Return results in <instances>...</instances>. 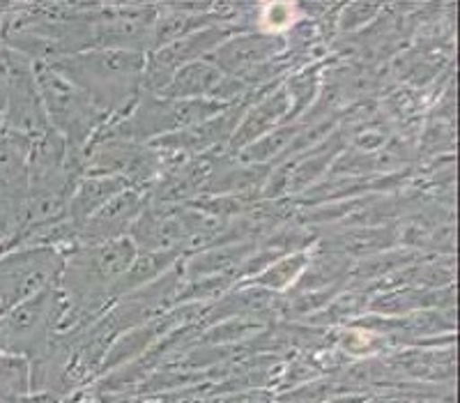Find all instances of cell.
Listing matches in <instances>:
<instances>
[{
    "mask_svg": "<svg viewBox=\"0 0 460 403\" xmlns=\"http://www.w3.org/2000/svg\"><path fill=\"white\" fill-rule=\"evenodd\" d=\"M398 242L396 228H385V226H357V228L336 233L334 237H323L320 240V252L336 254L348 261L352 258L376 256L380 252H389Z\"/></svg>",
    "mask_w": 460,
    "mask_h": 403,
    "instance_id": "cell-11",
    "label": "cell"
},
{
    "mask_svg": "<svg viewBox=\"0 0 460 403\" xmlns=\"http://www.w3.org/2000/svg\"><path fill=\"white\" fill-rule=\"evenodd\" d=\"M380 12V5H371V3H352L343 10L341 14V31H355V28H361L364 23H368L373 16Z\"/></svg>",
    "mask_w": 460,
    "mask_h": 403,
    "instance_id": "cell-17",
    "label": "cell"
},
{
    "mask_svg": "<svg viewBox=\"0 0 460 403\" xmlns=\"http://www.w3.org/2000/svg\"><path fill=\"white\" fill-rule=\"evenodd\" d=\"M226 81V74L217 67L212 60H196V63L184 65L175 72L166 88L159 93V97L168 100H209L217 102L221 85ZM219 104V102H217Z\"/></svg>",
    "mask_w": 460,
    "mask_h": 403,
    "instance_id": "cell-12",
    "label": "cell"
},
{
    "mask_svg": "<svg viewBox=\"0 0 460 403\" xmlns=\"http://www.w3.org/2000/svg\"><path fill=\"white\" fill-rule=\"evenodd\" d=\"M157 16L159 5H94L90 14V49H120L147 56Z\"/></svg>",
    "mask_w": 460,
    "mask_h": 403,
    "instance_id": "cell-6",
    "label": "cell"
},
{
    "mask_svg": "<svg viewBox=\"0 0 460 403\" xmlns=\"http://www.w3.org/2000/svg\"><path fill=\"white\" fill-rule=\"evenodd\" d=\"M419 261V252L414 249H402V252H380L376 256H368L364 261L357 263L355 270H350L352 279L357 283H364V282H376L385 277H392V274L401 273L402 267L414 265Z\"/></svg>",
    "mask_w": 460,
    "mask_h": 403,
    "instance_id": "cell-16",
    "label": "cell"
},
{
    "mask_svg": "<svg viewBox=\"0 0 460 403\" xmlns=\"http://www.w3.org/2000/svg\"><path fill=\"white\" fill-rule=\"evenodd\" d=\"M32 72L49 127L65 139L69 152L85 157L90 143L106 125V115L51 63H35Z\"/></svg>",
    "mask_w": 460,
    "mask_h": 403,
    "instance_id": "cell-3",
    "label": "cell"
},
{
    "mask_svg": "<svg viewBox=\"0 0 460 403\" xmlns=\"http://www.w3.org/2000/svg\"><path fill=\"white\" fill-rule=\"evenodd\" d=\"M67 254L58 246H23L0 252V318L58 283Z\"/></svg>",
    "mask_w": 460,
    "mask_h": 403,
    "instance_id": "cell-5",
    "label": "cell"
},
{
    "mask_svg": "<svg viewBox=\"0 0 460 403\" xmlns=\"http://www.w3.org/2000/svg\"><path fill=\"white\" fill-rule=\"evenodd\" d=\"M258 252V242H226V245L208 246L180 261L184 283L200 282V279L233 274L242 267L246 258Z\"/></svg>",
    "mask_w": 460,
    "mask_h": 403,
    "instance_id": "cell-10",
    "label": "cell"
},
{
    "mask_svg": "<svg viewBox=\"0 0 460 403\" xmlns=\"http://www.w3.org/2000/svg\"><path fill=\"white\" fill-rule=\"evenodd\" d=\"M178 261H182L180 252H138L127 274L122 277L120 286H118V300L147 286V283L157 282Z\"/></svg>",
    "mask_w": 460,
    "mask_h": 403,
    "instance_id": "cell-14",
    "label": "cell"
},
{
    "mask_svg": "<svg viewBox=\"0 0 460 403\" xmlns=\"http://www.w3.org/2000/svg\"><path fill=\"white\" fill-rule=\"evenodd\" d=\"M51 65L88 94V100L106 115V125L125 118L143 93L146 53L90 49L60 58Z\"/></svg>",
    "mask_w": 460,
    "mask_h": 403,
    "instance_id": "cell-2",
    "label": "cell"
},
{
    "mask_svg": "<svg viewBox=\"0 0 460 403\" xmlns=\"http://www.w3.org/2000/svg\"><path fill=\"white\" fill-rule=\"evenodd\" d=\"M60 318L63 298L53 283L0 318V353L37 360L56 336Z\"/></svg>",
    "mask_w": 460,
    "mask_h": 403,
    "instance_id": "cell-4",
    "label": "cell"
},
{
    "mask_svg": "<svg viewBox=\"0 0 460 403\" xmlns=\"http://www.w3.org/2000/svg\"><path fill=\"white\" fill-rule=\"evenodd\" d=\"M288 49V37H267L258 32H235L208 56L226 76L242 79L253 69L272 63Z\"/></svg>",
    "mask_w": 460,
    "mask_h": 403,
    "instance_id": "cell-7",
    "label": "cell"
},
{
    "mask_svg": "<svg viewBox=\"0 0 460 403\" xmlns=\"http://www.w3.org/2000/svg\"><path fill=\"white\" fill-rule=\"evenodd\" d=\"M290 121H293V100H290L286 85L261 93L252 104L246 106L235 134L228 141V152L237 155L246 146H252L258 139L274 131L277 127L288 125Z\"/></svg>",
    "mask_w": 460,
    "mask_h": 403,
    "instance_id": "cell-9",
    "label": "cell"
},
{
    "mask_svg": "<svg viewBox=\"0 0 460 403\" xmlns=\"http://www.w3.org/2000/svg\"><path fill=\"white\" fill-rule=\"evenodd\" d=\"M125 189H129V183L118 175H84L74 187L67 203V219L76 226V233L97 210L104 208Z\"/></svg>",
    "mask_w": 460,
    "mask_h": 403,
    "instance_id": "cell-13",
    "label": "cell"
},
{
    "mask_svg": "<svg viewBox=\"0 0 460 403\" xmlns=\"http://www.w3.org/2000/svg\"><path fill=\"white\" fill-rule=\"evenodd\" d=\"M311 252H293L279 256L272 265H267L258 277L242 282L244 286H256L267 293H286L302 277L304 267L309 263Z\"/></svg>",
    "mask_w": 460,
    "mask_h": 403,
    "instance_id": "cell-15",
    "label": "cell"
},
{
    "mask_svg": "<svg viewBox=\"0 0 460 403\" xmlns=\"http://www.w3.org/2000/svg\"><path fill=\"white\" fill-rule=\"evenodd\" d=\"M147 205V194L141 189H125L97 210L76 233V246L100 245V242L120 240L129 236L131 226Z\"/></svg>",
    "mask_w": 460,
    "mask_h": 403,
    "instance_id": "cell-8",
    "label": "cell"
},
{
    "mask_svg": "<svg viewBox=\"0 0 460 403\" xmlns=\"http://www.w3.org/2000/svg\"><path fill=\"white\" fill-rule=\"evenodd\" d=\"M137 254L138 249L129 237L72 246L56 283L63 298L58 332L79 330L84 323L100 318L118 300V286Z\"/></svg>",
    "mask_w": 460,
    "mask_h": 403,
    "instance_id": "cell-1",
    "label": "cell"
}]
</instances>
